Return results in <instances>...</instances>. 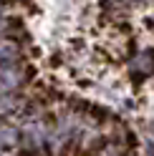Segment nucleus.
<instances>
[{
    "label": "nucleus",
    "mask_w": 154,
    "mask_h": 156,
    "mask_svg": "<svg viewBox=\"0 0 154 156\" xmlns=\"http://www.w3.org/2000/svg\"><path fill=\"white\" fill-rule=\"evenodd\" d=\"M18 141V133L10 126H0V146H13Z\"/></svg>",
    "instance_id": "5"
},
{
    "label": "nucleus",
    "mask_w": 154,
    "mask_h": 156,
    "mask_svg": "<svg viewBox=\"0 0 154 156\" xmlns=\"http://www.w3.org/2000/svg\"><path fill=\"white\" fill-rule=\"evenodd\" d=\"M131 71H137L139 76H149L154 71V48L141 51L137 58H134V61H131Z\"/></svg>",
    "instance_id": "3"
},
{
    "label": "nucleus",
    "mask_w": 154,
    "mask_h": 156,
    "mask_svg": "<svg viewBox=\"0 0 154 156\" xmlns=\"http://www.w3.org/2000/svg\"><path fill=\"white\" fill-rule=\"evenodd\" d=\"M23 139H25V144L28 146H33V149H38L46 139H48V129L43 123H38V121H33V123H25L23 126Z\"/></svg>",
    "instance_id": "1"
},
{
    "label": "nucleus",
    "mask_w": 154,
    "mask_h": 156,
    "mask_svg": "<svg viewBox=\"0 0 154 156\" xmlns=\"http://www.w3.org/2000/svg\"><path fill=\"white\" fill-rule=\"evenodd\" d=\"M129 3H137V0H129Z\"/></svg>",
    "instance_id": "8"
},
{
    "label": "nucleus",
    "mask_w": 154,
    "mask_h": 156,
    "mask_svg": "<svg viewBox=\"0 0 154 156\" xmlns=\"http://www.w3.org/2000/svg\"><path fill=\"white\" fill-rule=\"evenodd\" d=\"M33 156H35V154H33Z\"/></svg>",
    "instance_id": "10"
},
{
    "label": "nucleus",
    "mask_w": 154,
    "mask_h": 156,
    "mask_svg": "<svg viewBox=\"0 0 154 156\" xmlns=\"http://www.w3.org/2000/svg\"><path fill=\"white\" fill-rule=\"evenodd\" d=\"M8 108H13V98H0V113Z\"/></svg>",
    "instance_id": "6"
},
{
    "label": "nucleus",
    "mask_w": 154,
    "mask_h": 156,
    "mask_svg": "<svg viewBox=\"0 0 154 156\" xmlns=\"http://www.w3.org/2000/svg\"><path fill=\"white\" fill-rule=\"evenodd\" d=\"M0 156H3V154H0Z\"/></svg>",
    "instance_id": "9"
},
{
    "label": "nucleus",
    "mask_w": 154,
    "mask_h": 156,
    "mask_svg": "<svg viewBox=\"0 0 154 156\" xmlns=\"http://www.w3.org/2000/svg\"><path fill=\"white\" fill-rule=\"evenodd\" d=\"M3 28H5V18L0 15V30H3Z\"/></svg>",
    "instance_id": "7"
},
{
    "label": "nucleus",
    "mask_w": 154,
    "mask_h": 156,
    "mask_svg": "<svg viewBox=\"0 0 154 156\" xmlns=\"http://www.w3.org/2000/svg\"><path fill=\"white\" fill-rule=\"evenodd\" d=\"M18 45L13 41H0V66H15Z\"/></svg>",
    "instance_id": "4"
},
{
    "label": "nucleus",
    "mask_w": 154,
    "mask_h": 156,
    "mask_svg": "<svg viewBox=\"0 0 154 156\" xmlns=\"http://www.w3.org/2000/svg\"><path fill=\"white\" fill-rule=\"evenodd\" d=\"M20 83V73L15 66H0V93H10Z\"/></svg>",
    "instance_id": "2"
}]
</instances>
